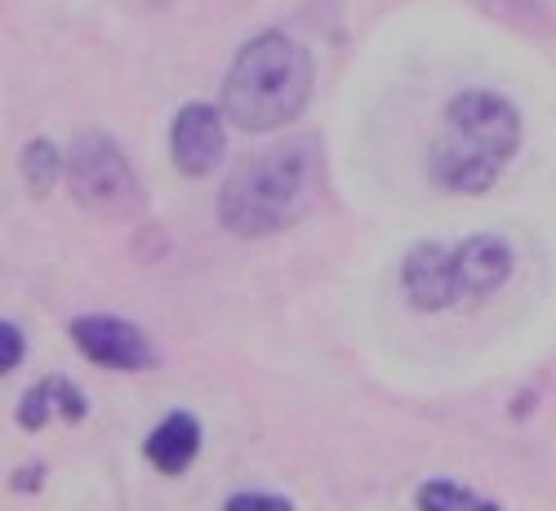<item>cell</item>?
<instances>
[{"label":"cell","mask_w":556,"mask_h":511,"mask_svg":"<svg viewBox=\"0 0 556 511\" xmlns=\"http://www.w3.org/2000/svg\"><path fill=\"white\" fill-rule=\"evenodd\" d=\"M521 148V116L494 89H463L450 99L432 138V182L454 196L490 192Z\"/></svg>","instance_id":"1"},{"label":"cell","mask_w":556,"mask_h":511,"mask_svg":"<svg viewBox=\"0 0 556 511\" xmlns=\"http://www.w3.org/2000/svg\"><path fill=\"white\" fill-rule=\"evenodd\" d=\"M320 188V152L312 138L267 148L263 156L245 161L237 174L223 182L218 192V218L231 237H276V231L294 227Z\"/></svg>","instance_id":"2"},{"label":"cell","mask_w":556,"mask_h":511,"mask_svg":"<svg viewBox=\"0 0 556 511\" xmlns=\"http://www.w3.org/2000/svg\"><path fill=\"white\" fill-rule=\"evenodd\" d=\"M312 99V54L286 31H258L231 59L223 116L241 133H271L303 116Z\"/></svg>","instance_id":"3"},{"label":"cell","mask_w":556,"mask_h":511,"mask_svg":"<svg viewBox=\"0 0 556 511\" xmlns=\"http://www.w3.org/2000/svg\"><path fill=\"white\" fill-rule=\"evenodd\" d=\"M67 188L76 205L103 218H125L138 205V178L108 133H80L67 152Z\"/></svg>","instance_id":"4"},{"label":"cell","mask_w":556,"mask_h":511,"mask_svg":"<svg viewBox=\"0 0 556 511\" xmlns=\"http://www.w3.org/2000/svg\"><path fill=\"white\" fill-rule=\"evenodd\" d=\"M401 290L405 303L419 311H450V307H468V294H463L458 281V263L450 245H414L401 263Z\"/></svg>","instance_id":"5"},{"label":"cell","mask_w":556,"mask_h":511,"mask_svg":"<svg viewBox=\"0 0 556 511\" xmlns=\"http://www.w3.org/2000/svg\"><path fill=\"white\" fill-rule=\"evenodd\" d=\"M72 343L94 365H108V369H152L156 365V347L148 343V334L121 316H76Z\"/></svg>","instance_id":"6"},{"label":"cell","mask_w":556,"mask_h":511,"mask_svg":"<svg viewBox=\"0 0 556 511\" xmlns=\"http://www.w3.org/2000/svg\"><path fill=\"white\" fill-rule=\"evenodd\" d=\"M227 148V133H223V116L205 103H182L169 129V156L178 165V174L188 178H205L218 169Z\"/></svg>","instance_id":"7"},{"label":"cell","mask_w":556,"mask_h":511,"mask_svg":"<svg viewBox=\"0 0 556 511\" xmlns=\"http://www.w3.org/2000/svg\"><path fill=\"white\" fill-rule=\"evenodd\" d=\"M454 263L468 303H481L513 276V245L503 237H468L463 245H454Z\"/></svg>","instance_id":"8"},{"label":"cell","mask_w":556,"mask_h":511,"mask_svg":"<svg viewBox=\"0 0 556 511\" xmlns=\"http://www.w3.org/2000/svg\"><path fill=\"white\" fill-rule=\"evenodd\" d=\"M148 462L156 472L165 476H178V472H188L197 453H201V423L188 413V409H174L169 418H161L156 432L148 436Z\"/></svg>","instance_id":"9"},{"label":"cell","mask_w":556,"mask_h":511,"mask_svg":"<svg viewBox=\"0 0 556 511\" xmlns=\"http://www.w3.org/2000/svg\"><path fill=\"white\" fill-rule=\"evenodd\" d=\"M85 396L67 383V379H40L27 396H23V405H18V423L27 427V432H40L45 423H50V413H63L67 423H80L85 418Z\"/></svg>","instance_id":"10"},{"label":"cell","mask_w":556,"mask_h":511,"mask_svg":"<svg viewBox=\"0 0 556 511\" xmlns=\"http://www.w3.org/2000/svg\"><path fill=\"white\" fill-rule=\"evenodd\" d=\"M414 502H419V511H503L498 502L472 494L458 481H428V485H419Z\"/></svg>","instance_id":"11"},{"label":"cell","mask_w":556,"mask_h":511,"mask_svg":"<svg viewBox=\"0 0 556 511\" xmlns=\"http://www.w3.org/2000/svg\"><path fill=\"white\" fill-rule=\"evenodd\" d=\"M23 178L31 196H45L63 178V152L50 143V138H31L27 152H23Z\"/></svg>","instance_id":"12"},{"label":"cell","mask_w":556,"mask_h":511,"mask_svg":"<svg viewBox=\"0 0 556 511\" xmlns=\"http://www.w3.org/2000/svg\"><path fill=\"white\" fill-rule=\"evenodd\" d=\"M223 511H294V502L281 494H231Z\"/></svg>","instance_id":"13"},{"label":"cell","mask_w":556,"mask_h":511,"mask_svg":"<svg viewBox=\"0 0 556 511\" xmlns=\"http://www.w3.org/2000/svg\"><path fill=\"white\" fill-rule=\"evenodd\" d=\"M23 352H27V343H23V330L14 320H0V369H18V360H23Z\"/></svg>","instance_id":"14"}]
</instances>
